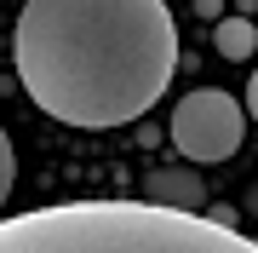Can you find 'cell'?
<instances>
[{"mask_svg":"<svg viewBox=\"0 0 258 253\" xmlns=\"http://www.w3.org/2000/svg\"><path fill=\"white\" fill-rule=\"evenodd\" d=\"M23 92L63 127H126L178 69L166 0H23L12 29Z\"/></svg>","mask_w":258,"mask_h":253,"instance_id":"obj_1","label":"cell"},{"mask_svg":"<svg viewBox=\"0 0 258 253\" xmlns=\"http://www.w3.org/2000/svg\"><path fill=\"white\" fill-rule=\"evenodd\" d=\"M0 253H258V242L155 201H57L0 219Z\"/></svg>","mask_w":258,"mask_h":253,"instance_id":"obj_2","label":"cell"},{"mask_svg":"<svg viewBox=\"0 0 258 253\" xmlns=\"http://www.w3.org/2000/svg\"><path fill=\"white\" fill-rule=\"evenodd\" d=\"M241 138H247V110L230 98V92H218V86H201V92H189L184 104L172 110V144H178V156H189V161H230L241 150Z\"/></svg>","mask_w":258,"mask_h":253,"instance_id":"obj_3","label":"cell"},{"mask_svg":"<svg viewBox=\"0 0 258 253\" xmlns=\"http://www.w3.org/2000/svg\"><path fill=\"white\" fill-rule=\"evenodd\" d=\"M144 201L178 207V213H207V184H201V173H189V167H161V173H149Z\"/></svg>","mask_w":258,"mask_h":253,"instance_id":"obj_4","label":"cell"},{"mask_svg":"<svg viewBox=\"0 0 258 253\" xmlns=\"http://www.w3.org/2000/svg\"><path fill=\"white\" fill-rule=\"evenodd\" d=\"M212 46H218V58H230V64H247L252 46H258L252 18H218V29H212Z\"/></svg>","mask_w":258,"mask_h":253,"instance_id":"obj_5","label":"cell"},{"mask_svg":"<svg viewBox=\"0 0 258 253\" xmlns=\"http://www.w3.org/2000/svg\"><path fill=\"white\" fill-rule=\"evenodd\" d=\"M12 173H18V156H12V138H6V127H0V207L12 196Z\"/></svg>","mask_w":258,"mask_h":253,"instance_id":"obj_6","label":"cell"},{"mask_svg":"<svg viewBox=\"0 0 258 253\" xmlns=\"http://www.w3.org/2000/svg\"><path fill=\"white\" fill-rule=\"evenodd\" d=\"M241 110H247L252 121H258V69H252V81H247V104H241Z\"/></svg>","mask_w":258,"mask_h":253,"instance_id":"obj_7","label":"cell"},{"mask_svg":"<svg viewBox=\"0 0 258 253\" xmlns=\"http://www.w3.org/2000/svg\"><path fill=\"white\" fill-rule=\"evenodd\" d=\"M195 12L201 18H224V0H195Z\"/></svg>","mask_w":258,"mask_h":253,"instance_id":"obj_8","label":"cell"}]
</instances>
